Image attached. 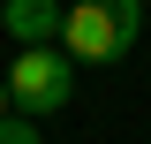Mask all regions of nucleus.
<instances>
[{
    "label": "nucleus",
    "mask_w": 151,
    "mask_h": 144,
    "mask_svg": "<svg viewBox=\"0 0 151 144\" xmlns=\"http://www.w3.org/2000/svg\"><path fill=\"white\" fill-rule=\"evenodd\" d=\"M136 31H144V0H76L60 23V53L68 61H129Z\"/></svg>",
    "instance_id": "f257e3e1"
},
{
    "label": "nucleus",
    "mask_w": 151,
    "mask_h": 144,
    "mask_svg": "<svg viewBox=\"0 0 151 144\" xmlns=\"http://www.w3.org/2000/svg\"><path fill=\"white\" fill-rule=\"evenodd\" d=\"M0 144H38V121L30 114H8V121H0Z\"/></svg>",
    "instance_id": "20e7f679"
},
{
    "label": "nucleus",
    "mask_w": 151,
    "mask_h": 144,
    "mask_svg": "<svg viewBox=\"0 0 151 144\" xmlns=\"http://www.w3.org/2000/svg\"><path fill=\"white\" fill-rule=\"evenodd\" d=\"M76 91V61L60 53V46H38V53H15V68H8V106L30 114V121H45V114L68 106Z\"/></svg>",
    "instance_id": "f03ea898"
},
{
    "label": "nucleus",
    "mask_w": 151,
    "mask_h": 144,
    "mask_svg": "<svg viewBox=\"0 0 151 144\" xmlns=\"http://www.w3.org/2000/svg\"><path fill=\"white\" fill-rule=\"evenodd\" d=\"M60 23H68V8H60V0H0V31L15 38L23 53L60 46Z\"/></svg>",
    "instance_id": "7ed1b4c3"
},
{
    "label": "nucleus",
    "mask_w": 151,
    "mask_h": 144,
    "mask_svg": "<svg viewBox=\"0 0 151 144\" xmlns=\"http://www.w3.org/2000/svg\"><path fill=\"white\" fill-rule=\"evenodd\" d=\"M8 114H15V106H8V76H0V121H8Z\"/></svg>",
    "instance_id": "39448f33"
}]
</instances>
